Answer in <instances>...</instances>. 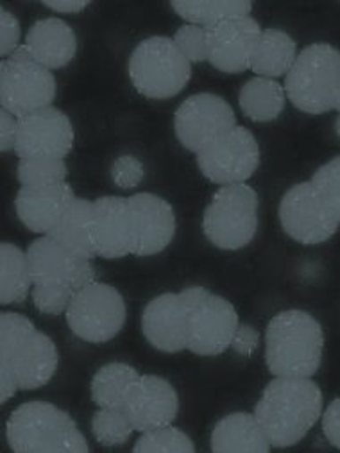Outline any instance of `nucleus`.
Returning <instances> with one entry per match:
<instances>
[{"label":"nucleus","instance_id":"7c9ffc66","mask_svg":"<svg viewBox=\"0 0 340 453\" xmlns=\"http://www.w3.org/2000/svg\"><path fill=\"white\" fill-rule=\"evenodd\" d=\"M134 453H193L195 446L192 439L172 425L142 432L132 446Z\"/></svg>","mask_w":340,"mask_h":453},{"label":"nucleus","instance_id":"72a5a7b5","mask_svg":"<svg viewBox=\"0 0 340 453\" xmlns=\"http://www.w3.org/2000/svg\"><path fill=\"white\" fill-rule=\"evenodd\" d=\"M76 290L64 285H34L33 303L38 312L47 316H59L66 312Z\"/></svg>","mask_w":340,"mask_h":453},{"label":"nucleus","instance_id":"58836bf2","mask_svg":"<svg viewBox=\"0 0 340 453\" xmlns=\"http://www.w3.org/2000/svg\"><path fill=\"white\" fill-rule=\"evenodd\" d=\"M17 138H19V119L10 111L3 110L0 111V149H3V153L15 150Z\"/></svg>","mask_w":340,"mask_h":453},{"label":"nucleus","instance_id":"37998d69","mask_svg":"<svg viewBox=\"0 0 340 453\" xmlns=\"http://www.w3.org/2000/svg\"><path fill=\"white\" fill-rule=\"evenodd\" d=\"M335 133H336V136L340 138V113H338V117H336V120H335Z\"/></svg>","mask_w":340,"mask_h":453},{"label":"nucleus","instance_id":"ea45409f","mask_svg":"<svg viewBox=\"0 0 340 453\" xmlns=\"http://www.w3.org/2000/svg\"><path fill=\"white\" fill-rule=\"evenodd\" d=\"M258 348V332L251 326V325H242L238 326L233 342H231V349L238 355L244 357H251Z\"/></svg>","mask_w":340,"mask_h":453},{"label":"nucleus","instance_id":"5701e85b","mask_svg":"<svg viewBox=\"0 0 340 453\" xmlns=\"http://www.w3.org/2000/svg\"><path fill=\"white\" fill-rule=\"evenodd\" d=\"M210 448L215 453H268L272 444L254 414L233 412L212 430Z\"/></svg>","mask_w":340,"mask_h":453},{"label":"nucleus","instance_id":"4468645a","mask_svg":"<svg viewBox=\"0 0 340 453\" xmlns=\"http://www.w3.org/2000/svg\"><path fill=\"white\" fill-rule=\"evenodd\" d=\"M34 285H64L76 292L95 281L92 260L76 255L50 235H42L27 248Z\"/></svg>","mask_w":340,"mask_h":453},{"label":"nucleus","instance_id":"39448f33","mask_svg":"<svg viewBox=\"0 0 340 453\" xmlns=\"http://www.w3.org/2000/svg\"><path fill=\"white\" fill-rule=\"evenodd\" d=\"M127 72L134 90L140 96L165 101L186 88L192 78V63L172 38L151 36L134 47Z\"/></svg>","mask_w":340,"mask_h":453},{"label":"nucleus","instance_id":"9d476101","mask_svg":"<svg viewBox=\"0 0 340 453\" xmlns=\"http://www.w3.org/2000/svg\"><path fill=\"white\" fill-rule=\"evenodd\" d=\"M64 318L76 337L85 342L104 344L122 332L127 307L124 296L115 287L92 281L74 294Z\"/></svg>","mask_w":340,"mask_h":453},{"label":"nucleus","instance_id":"aec40b11","mask_svg":"<svg viewBox=\"0 0 340 453\" xmlns=\"http://www.w3.org/2000/svg\"><path fill=\"white\" fill-rule=\"evenodd\" d=\"M94 248L95 257L104 260L132 255L134 234L125 197L104 196L94 201Z\"/></svg>","mask_w":340,"mask_h":453},{"label":"nucleus","instance_id":"9b49d317","mask_svg":"<svg viewBox=\"0 0 340 453\" xmlns=\"http://www.w3.org/2000/svg\"><path fill=\"white\" fill-rule=\"evenodd\" d=\"M200 174L208 181L228 187L246 183L260 167V145L244 126H235L219 140L195 155Z\"/></svg>","mask_w":340,"mask_h":453},{"label":"nucleus","instance_id":"6ab92c4d","mask_svg":"<svg viewBox=\"0 0 340 453\" xmlns=\"http://www.w3.org/2000/svg\"><path fill=\"white\" fill-rule=\"evenodd\" d=\"M142 334L162 353H179L188 346V307L181 292L151 299L142 312Z\"/></svg>","mask_w":340,"mask_h":453},{"label":"nucleus","instance_id":"473e14b6","mask_svg":"<svg viewBox=\"0 0 340 453\" xmlns=\"http://www.w3.org/2000/svg\"><path fill=\"white\" fill-rule=\"evenodd\" d=\"M310 183L315 187L324 204L340 224V157H335L321 165L312 176Z\"/></svg>","mask_w":340,"mask_h":453},{"label":"nucleus","instance_id":"2eb2a0df","mask_svg":"<svg viewBox=\"0 0 340 453\" xmlns=\"http://www.w3.org/2000/svg\"><path fill=\"white\" fill-rule=\"evenodd\" d=\"M74 127L68 115L50 106L19 119L17 157H54L66 158L74 147Z\"/></svg>","mask_w":340,"mask_h":453},{"label":"nucleus","instance_id":"2f4dec72","mask_svg":"<svg viewBox=\"0 0 340 453\" xmlns=\"http://www.w3.org/2000/svg\"><path fill=\"white\" fill-rule=\"evenodd\" d=\"M92 432L99 444L118 446L124 444L136 430L124 409L99 407L92 418Z\"/></svg>","mask_w":340,"mask_h":453},{"label":"nucleus","instance_id":"a878e982","mask_svg":"<svg viewBox=\"0 0 340 453\" xmlns=\"http://www.w3.org/2000/svg\"><path fill=\"white\" fill-rule=\"evenodd\" d=\"M238 104L242 113L253 122H272L276 120L287 104L285 87L276 80L260 78L246 81L238 94Z\"/></svg>","mask_w":340,"mask_h":453},{"label":"nucleus","instance_id":"c756f323","mask_svg":"<svg viewBox=\"0 0 340 453\" xmlns=\"http://www.w3.org/2000/svg\"><path fill=\"white\" fill-rule=\"evenodd\" d=\"M68 167L63 158L31 157L22 158L17 167V178L22 187H50L64 183Z\"/></svg>","mask_w":340,"mask_h":453},{"label":"nucleus","instance_id":"f8f14e48","mask_svg":"<svg viewBox=\"0 0 340 453\" xmlns=\"http://www.w3.org/2000/svg\"><path fill=\"white\" fill-rule=\"evenodd\" d=\"M237 126L231 104L215 94H195L185 99L174 115V131L190 153H200Z\"/></svg>","mask_w":340,"mask_h":453},{"label":"nucleus","instance_id":"c85d7f7f","mask_svg":"<svg viewBox=\"0 0 340 453\" xmlns=\"http://www.w3.org/2000/svg\"><path fill=\"white\" fill-rule=\"evenodd\" d=\"M170 8L188 24L207 29L230 19L251 17L253 12L249 0H197V3L174 0V3H170Z\"/></svg>","mask_w":340,"mask_h":453},{"label":"nucleus","instance_id":"a19ab883","mask_svg":"<svg viewBox=\"0 0 340 453\" xmlns=\"http://www.w3.org/2000/svg\"><path fill=\"white\" fill-rule=\"evenodd\" d=\"M45 8L61 15H78L90 6V0H54V3H42Z\"/></svg>","mask_w":340,"mask_h":453},{"label":"nucleus","instance_id":"7ed1b4c3","mask_svg":"<svg viewBox=\"0 0 340 453\" xmlns=\"http://www.w3.org/2000/svg\"><path fill=\"white\" fill-rule=\"evenodd\" d=\"M324 332L305 311L276 314L265 332V364L270 374L312 379L322 364Z\"/></svg>","mask_w":340,"mask_h":453},{"label":"nucleus","instance_id":"f704fd0d","mask_svg":"<svg viewBox=\"0 0 340 453\" xmlns=\"http://www.w3.org/2000/svg\"><path fill=\"white\" fill-rule=\"evenodd\" d=\"M178 49L190 63L208 61V29L186 24L181 26L172 36Z\"/></svg>","mask_w":340,"mask_h":453},{"label":"nucleus","instance_id":"0eeeda50","mask_svg":"<svg viewBox=\"0 0 340 453\" xmlns=\"http://www.w3.org/2000/svg\"><path fill=\"white\" fill-rule=\"evenodd\" d=\"M258 194L253 187H221L202 215V232L208 242L224 251L249 246L258 232Z\"/></svg>","mask_w":340,"mask_h":453},{"label":"nucleus","instance_id":"4c0bfd02","mask_svg":"<svg viewBox=\"0 0 340 453\" xmlns=\"http://www.w3.org/2000/svg\"><path fill=\"white\" fill-rule=\"evenodd\" d=\"M322 434L328 442L340 449V398L333 400L326 411H322Z\"/></svg>","mask_w":340,"mask_h":453},{"label":"nucleus","instance_id":"e433bc0d","mask_svg":"<svg viewBox=\"0 0 340 453\" xmlns=\"http://www.w3.org/2000/svg\"><path fill=\"white\" fill-rule=\"evenodd\" d=\"M0 54L3 58H10L19 47H20V38H22V27L17 17L3 8L0 12Z\"/></svg>","mask_w":340,"mask_h":453},{"label":"nucleus","instance_id":"423d86ee","mask_svg":"<svg viewBox=\"0 0 340 453\" xmlns=\"http://www.w3.org/2000/svg\"><path fill=\"white\" fill-rule=\"evenodd\" d=\"M340 81V50L329 43L305 47L285 75L287 99L303 113L322 115L333 110Z\"/></svg>","mask_w":340,"mask_h":453},{"label":"nucleus","instance_id":"c9c22d12","mask_svg":"<svg viewBox=\"0 0 340 453\" xmlns=\"http://www.w3.org/2000/svg\"><path fill=\"white\" fill-rule=\"evenodd\" d=\"M111 180L118 188L131 190L139 187L144 180V165L139 158L131 155H124L115 160L111 167Z\"/></svg>","mask_w":340,"mask_h":453},{"label":"nucleus","instance_id":"393cba45","mask_svg":"<svg viewBox=\"0 0 340 453\" xmlns=\"http://www.w3.org/2000/svg\"><path fill=\"white\" fill-rule=\"evenodd\" d=\"M298 59V43L282 29H263L251 70L260 78L278 80L291 72Z\"/></svg>","mask_w":340,"mask_h":453},{"label":"nucleus","instance_id":"f3484780","mask_svg":"<svg viewBox=\"0 0 340 453\" xmlns=\"http://www.w3.org/2000/svg\"><path fill=\"white\" fill-rule=\"evenodd\" d=\"M261 27L253 17H238L208 29V61L224 73H242L251 68Z\"/></svg>","mask_w":340,"mask_h":453},{"label":"nucleus","instance_id":"412c9836","mask_svg":"<svg viewBox=\"0 0 340 453\" xmlns=\"http://www.w3.org/2000/svg\"><path fill=\"white\" fill-rule=\"evenodd\" d=\"M74 199L76 194L66 181L50 187H22L15 199V210L29 232L49 235Z\"/></svg>","mask_w":340,"mask_h":453},{"label":"nucleus","instance_id":"1a4fd4ad","mask_svg":"<svg viewBox=\"0 0 340 453\" xmlns=\"http://www.w3.org/2000/svg\"><path fill=\"white\" fill-rule=\"evenodd\" d=\"M57 94L52 70L45 68L20 45L0 65V104L17 119L50 108Z\"/></svg>","mask_w":340,"mask_h":453},{"label":"nucleus","instance_id":"bb28decb","mask_svg":"<svg viewBox=\"0 0 340 453\" xmlns=\"http://www.w3.org/2000/svg\"><path fill=\"white\" fill-rule=\"evenodd\" d=\"M140 372L124 362L102 365L92 379V400L97 407L124 409L131 389L139 382Z\"/></svg>","mask_w":340,"mask_h":453},{"label":"nucleus","instance_id":"b1692460","mask_svg":"<svg viewBox=\"0 0 340 453\" xmlns=\"http://www.w3.org/2000/svg\"><path fill=\"white\" fill-rule=\"evenodd\" d=\"M49 235L79 257H85L88 260L95 258L94 201L76 197Z\"/></svg>","mask_w":340,"mask_h":453},{"label":"nucleus","instance_id":"f03ea898","mask_svg":"<svg viewBox=\"0 0 340 453\" xmlns=\"http://www.w3.org/2000/svg\"><path fill=\"white\" fill-rule=\"evenodd\" d=\"M321 388L312 379L276 376L268 382L254 407L272 448H291L305 439L322 416Z\"/></svg>","mask_w":340,"mask_h":453},{"label":"nucleus","instance_id":"20e7f679","mask_svg":"<svg viewBox=\"0 0 340 453\" xmlns=\"http://www.w3.org/2000/svg\"><path fill=\"white\" fill-rule=\"evenodd\" d=\"M15 453H88L90 446L72 416L49 402H26L6 426Z\"/></svg>","mask_w":340,"mask_h":453},{"label":"nucleus","instance_id":"4be33fe9","mask_svg":"<svg viewBox=\"0 0 340 453\" xmlns=\"http://www.w3.org/2000/svg\"><path fill=\"white\" fill-rule=\"evenodd\" d=\"M29 54L49 70H59L76 58L78 36L61 19H42L33 24L26 36Z\"/></svg>","mask_w":340,"mask_h":453},{"label":"nucleus","instance_id":"6e6552de","mask_svg":"<svg viewBox=\"0 0 340 453\" xmlns=\"http://www.w3.org/2000/svg\"><path fill=\"white\" fill-rule=\"evenodd\" d=\"M188 307V346L199 357H219L231 348L240 326L238 314L230 301L204 287L181 290Z\"/></svg>","mask_w":340,"mask_h":453},{"label":"nucleus","instance_id":"79ce46f5","mask_svg":"<svg viewBox=\"0 0 340 453\" xmlns=\"http://www.w3.org/2000/svg\"><path fill=\"white\" fill-rule=\"evenodd\" d=\"M333 110H336L340 113V81H338V87H336V94H335V106Z\"/></svg>","mask_w":340,"mask_h":453},{"label":"nucleus","instance_id":"f257e3e1","mask_svg":"<svg viewBox=\"0 0 340 453\" xmlns=\"http://www.w3.org/2000/svg\"><path fill=\"white\" fill-rule=\"evenodd\" d=\"M54 341L36 330L22 314L0 316V402L8 403L17 391L45 388L57 371Z\"/></svg>","mask_w":340,"mask_h":453},{"label":"nucleus","instance_id":"ddd939ff","mask_svg":"<svg viewBox=\"0 0 340 453\" xmlns=\"http://www.w3.org/2000/svg\"><path fill=\"white\" fill-rule=\"evenodd\" d=\"M278 215L283 232L303 246L328 242L340 226L310 181L298 183L285 192Z\"/></svg>","mask_w":340,"mask_h":453},{"label":"nucleus","instance_id":"dca6fc26","mask_svg":"<svg viewBox=\"0 0 340 453\" xmlns=\"http://www.w3.org/2000/svg\"><path fill=\"white\" fill-rule=\"evenodd\" d=\"M132 234H134V257H155L165 251L176 235V215L169 201L163 197L140 192L127 197Z\"/></svg>","mask_w":340,"mask_h":453},{"label":"nucleus","instance_id":"cd10ccee","mask_svg":"<svg viewBox=\"0 0 340 453\" xmlns=\"http://www.w3.org/2000/svg\"><path fill=\"white\" fill-rule=\"evenodd\" d=\"M0 303L19 305L29 296L34 287L27 253L17 244L3 242L0 246Z\"/></svg>","mask_w":340,"mask_h":453},{"label":"nucleus","instance_id":"a211bd4d","mask_svg":"<svg viewBox=\"0 0 340 453\" xmlns=\"http://www.w3.org/2000/svg\"><path fill=\"white\" fill-rule=\"evenodd\" d=\"M124 411L136 432L172 425L179 412V396L174 386L156 374H140L131 389Z\"/></svg>","mask_w":340,"mask_h":453}]
</instances>
